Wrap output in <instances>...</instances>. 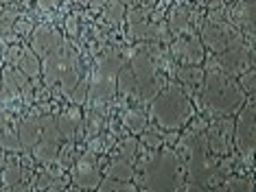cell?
I'll return each instance as SVG.
<instances>
[{
    "label": "cell",
    "instance_id": "11",
    "mask_svg": "<svg viewBox=\"0 0 256 192\" xmlns=\"http://www.w3.org/2000/svg\"><path fill=\"white\" fill-rule=\"evenodd\" d=\"M232 127H234V122H232L230 118H217L212 122L210 129H208L206 142H208V149H210L214 155H224V157L230 155V149H232Z\"/></svg>",
    "mask_w": 256,
    "mask_h": 192
},
{
    "label": "cell",
    "instance_id": "32",
    "mask_svg": "<svg viewBox=\"0 0 256 192\" xmlns=\"http://www.w3.org/2000/svg\"><path fill=\"white\" fill-rule=\"evenodd\" d=\"M20 52H22V46H20V44H14V46H11V48L7 50V55H4V61L18 63V59H20Z\"/></svg>",
    "mask_w": 256,
    "mask_h": 192
},
{
    "label": "cell",
    "instance_id": "30",
    "mask_svg": "<svg viewBox=\"0 0 256 192\" xmlns=\"http://www.w3.org/2000/svg\"><path fill=\"white\" fill-rule=\"evenodd\" d=\"M228 192H252V179H228L226 182Z\"/></svg>",
    "mask_w": 256,
    "mask_h": 192
},
{
    "label": "cell",
    "instance_id": "13",
    "mask_svg": "<svg viewBox=\"0 0 256 192\" xmlns=\"http://www.w3.org/2000/svg\"><path fill=\"white\" fill-rule=\"evenodd\" d=\"M0 151H4V153H16V155L24 153L22 144H20V138H18V127L11 120L9 112L0 114Z\"/></svg>",
    "mask_w": 256,
    "mask_h": 192
},
{
    "label": "cell",
    "instance_id": "10",
    "mask_svg": "<svg viewBox=\"0 0 256 192\" xmlns=\"http://www.w3.org/2000/svg\"><path fill=\"white\" fill-rule=\"evenodd\" d=\"M171 50L182 66H200L204 61V44H202L200 35H195V33L180 35L176 39V44L171 46Z\"/></svg>",
    "mask_w": 256,
    "mask_h": 192
},
{
    "label": "cell",
    "instance_id": "36",
    "mask_svg": "<svg viewBox=\"0 0 256 192\" xmlns=\"http://www.w3.org/2000/svg\"><path fill=\"white\" fill-rule=\"evenodd\" d=\"M123 7H132V9H136L138 4H140V0H118Z\"/></svg>",
    "mask_w": 256,
    "mask_h": 192
},
{
    "label": "cell",
    "instance_id": "41",
    "mask_svg": "<svg viewBox=\"0 0 256 192\" xmlns=\"http://www.w3.org/2000/svg\"><path fill=\"white\" fill-rule=\"evenodd\" d=\"M4 2H14V0H0V4H4ZM26 2H28V0H26Z\"/></svg>",
    "mask_w": 256,
    "mask_h": 192
},
{
    "label": "cell",
    "instance_id": "24",
    "mask_svg": "<svg viewBox=\"0 0 256 192\" xmlns=\"http://www.w3.org/2000/svg\"><path fill=\"white\" fill-rule=\"evenodd\" d=\"M140 140H142V144H140L142 149L158 151V149L164 147V131L156 125H147V129L140 133Z\"/></svg>",
    "mask_w": 256,
    "mask_h": 192
},
{
    "label": "cell",
    "instance_id": "18",
    "mask_svg": "<svg viewBox=\"0 0 256 192\" xmlns=\"http://www.w3.org/2000/svg\"><path fill=\"white\" fill-rule=\"evenodd\" d=\"M22 162L16 153H9L2 160V166H0V188H11V186L22 182Z\"/></svg>",
    "mask_w": 256,
    "mask_h": 192
},
{
    "label": "cell",
    "instance_id": "27",
    "mask_svg": "<svg viewBox=\"0 0 256 192\" xmlns=\"http://www.w3.org/2000/svg\"><path fill=\"white\" fill-rule=\"evenodd\" d=\"M118 155L125 157V160H130L132 164L138 160V155H140V144L136 142V138H125L123 142L118 144Z\"/></svg>",
    "mask_w": 256,
    "mask_h": 192
},
{
    "label": "cell",
    "instance_id": "7",
    "mask_svg": "<svg viewBox=\"0 0 256 192\" xmlns=\"http://www.w3.org/2000/svg\"><path fill=\"white\" fill-rule=\"evenodd\" d=\"M60 144H62V136H60V131H57L55 118L50 114H44L42 116V136H40L36 147H33V157H36L42 166L55 164L57 155H60Z\"/></svg>",
    "mask_w": 256,
    "mask_h": 192
},
{
    "label": "cell",
    "instance_id": "28",
    "mask_svg": "<svg viewBox=\"0 0 256 192\" xmlns=\"http://www.w3.org/2000/svg\"><path fill=\"white\" fill-rule=\"evenodd\" d=\"M70 101H72V105H79V107L88 101V79H84V77L79 79V83L74 85V90L70 92Z\"/></svg>",
    "mask_w": 256,
    "mask_h": 192
},
{
    "label": "cell",
    "instance_id": "16",
    "mask_svg": "<svg viewBox=\"0 0 256 192\" xmlns=\"http://www.w3.org/2000/svg\"><path fill=\"white\" fill-rule=\"evenodd\" d=\"M230 24L236 26L238 31L243 33V28H246V33L250 35V39H252L254 35V0H238L234 7L230 9Z\"/></svg>",
    "mask_w": 256,
    "mask_h": 192
},
{
    "label": "cell",
    "instance_id": "31",
    "mask_svg": "<svg viewBox=\"0 0 256 192\" xmlns=\"http://www.w3.org/2000/svg\"><path fill=\"white\" fill-rule=\"evenodd\" d=\"M64 26H66V33L70 35V37H77V35H79V20H77V15H66Z\"/></svg>",
    "mask_w": 256,
    "mask_h": 192
},
{
    "label": "cell",
    "instance_id": "12",
    "mask_svg": "<svg viewBox=\"0 0 256 192\" xmlns=\"http://www.w3.org/2000/svg\"><path fill=\"white\" fill-rule=\"evenodd\" d=\"M64 44L60 31H55L48 24H40L38 28H33L31 33V50L38 57H48L53 50H57Z\"/></svg>",
    "mask_w": 256,
    "mask_h": 192
},
{
    "label": "cell",
    "instance_id": "5",
    "mask_svg": "<svg viewBox=\"0 0 256 192\" xmlns=\"http://www.w3.org/2000/svg\"><path fill=\"white\" fill-rule=\"evenodd\" d=\"M232 144L241 155V162L252 168V157L256 149V133H254V98H248L246 105L236 112V120L232 127Z\"/></svg>",
    "mask_w": 256,
    "mask_h": 192
},
{
    "label": "cell",
    "instance_id": "8",
    "mask_svg": "<svg viewBox=\"0 0 256 192\" xmlns=\"http://www.w3.org/2000/svg\"><path fill=\"white\" fill-rule=\"evenodd\" d=\"M101 179H103V173H101V166H98V157L92 151H86L84 155H79L74 160V164L70 166V182L81 190H88V192L96 190Z\"/></svg>",
    "mask_w": 256,
    "mask_h": 192
},
{
    "label": "cell",
    "instance_id": "26",
    "mask_svg": "<svg viewBox=\"0 0 256 192\" xmlns=\"http://www.w3.org/2000/svg\"><path fill=\"white\" fill-rule=\"evenodd\" d=\"M96 192H138L136 184L130 182H116V179H108L103 177L101 184L96 186Z\"/></svg>",
    "mask_w": 256,
    "mask_h": 192
},
{
    "label": "cell",
    "instance_id": "34",
    "mask_svg": "<svg viewBox=\"0 0 256 192\" xmlns=\"http://www.w3.org/2000/svg\"><path fill=\"white\" fill-rule=\"evenodd\" d=\"M14 28L18 33H22V35H31L33 33V26L28 24V22H18V24H14Z\"/></svg>",
    "mask_w": 256,
    "mask_h": 192
},
{
    "label": "cell",
    "instance_id": "25",
    "mask_svg": "<svg viewBox=\"0 0 256 192\" xmlns=\"http://www.w3.org/2000/svg\"><path fill=\"white\" fill-rule=\"evenodd\" d=\"M125 13H127V7H123L118 0H110L106 7H103V11H101V17L108 22V24L118 26L120 22L125 20Z\"/></svg>",
    "mask_w": 256,
    "mask_h": 192
},
{
    "label": "cell",
    "instance_id": "14",
    "mask_svg": "<svg viewBox=\"0 0 256 192\" xmlns=\"http://www.w3.org/2000/svg\"><path fill=\"white\" fill-rule=\"evenodd\" d=\"M84 122V114H81V107L79 105H72V107L64 109V112L55 118V125H57V131H60L62 140H74L77 138V131Z\"/></svg>",
    "mask_w": 256,
    "mask_h": 192
},
{
    "label": "cell",
    "instance_id": "4",
    "mask_svg": "<svg viewBox=\"0 0 256 192\" xmlns=\"http://www.w3.org/2000/svg\"><path fill=\"white\" fill-rule=\"evenodd\" d=\"M42 77L48 87L60 85L62 92L70 94L74 90V85L79 83V79L84 77V74H81L79 55L68 44H62L60 48L53 50L42 61Z\"/></svg>",
    "mask_w": 256,
    "mask_h": 192
},
{
    "label": "cell",
    "instance_id": "17",
    "mask_svg": "<svg viewBox=\"0 0 256 192\" xmlns=\"http://www.w3.org/2000/svg\"><path fill=\"white\" fill-rule=\"evenodd\" d=\"M176 77H178L180 87L184 90V94L188 98H195L197 92H200L202 79H204V68H200V66H180Z\"/></svg>",
    "mask_w": 256,
    "mask_h": 192
},
{
    "label": "cell",
    "instance_id": "39",
    "mask_svg": "<svg viewBox=\"0 0 256 192\" xmlns=\"http://www.w3.org/2000/svg\"><path fill=\"white\" fill-rule=\"evenodd\" d=\"M74 2H77V4H84V7H88L92 0H74Z\"/></svg>",
    "mask_w": 256,
    "mask_h": 192
},
{
    "label": "cell",
    "instance_id": "38",
    "mask_svg": "<svg viewBox=\"0 0 256 192\" xmlns=\"http://www.w3.org/2000/svg\"><path fill=\"white\" fill-rule=\"evenodd\" d=\"M66 192H88V190H81V188H77V186H72V188H68Z\"/></svg>",
    "mask_w": 256,
    "mask_h": 192
},
{
    "label": "cell",
    "instance_id": "3",
    "mask_svg": "<svg viewBox=\"0 0 256 192\" xmlns=\"http://www.w3.org/2000/svg\"><path fill=\"white\" fill-rule=\"evenodd\" d=\"M149 116L162 131H180L193 120L195 107L180 83H168L149 103Z\"/></svg>",
    "mask_w": 256,
    "mask_h": 192
},
{
    "label": "cell",
    "instance_id": "20",
    "mask_svg": "<svg viewBox=\"0 0 256 192\" xmlns=\"http://www.w3.org/2000/svg\"><path fill=\"white\" fill-rule=\"evenodd\" d=\"M18 70L24 74L26 79H38L42 74V59L33 52L28 46H22V52H20V59H18Z\"/></svg>",
    "mask_w": 256,
    "mask_h": 192
},
{
    "label": "cell",
    "instance_id": "2",
    "mask_svg": "<svg viewBox=\"0 0 256 192\" xmlns=\"http://www.w3.org/2000/svg\"><path fill=\"white\" fill-rule=\"evenodd\" d=\"M138 182L144 192H180L184 186V164L171 147L151 151L138 162Z\"/></svg>",
    "mask_w": 256,
    "mask_h": 192
},
{
    "label": "cell",
    "instance_id": "22",
    "mask_svg": "<svg viewBox=\"0 0 256 192\" xmlns=\"http://www.w3.org/2000/svg\"><path fill=\"white\" fill-rule=\"evenodd\" d=\"M123 125L134 133V136H140V133L147 129V125H149V116L144 114L142 107H138L136 105V107H130L123 114Z\"/></svg>",
    "mask_w": 256,
    "mask_h": 192
},
{
    "label": "cell",
    "instance_id": "15",
    "mask_svg": "<svg viewBox=\"0 0 256 192\" xmlns=\"http://www.w3.org/2000/svg\"><path fill=\"white\" fill-rule=\"evenodd\" d=\"M42 116L44 114H28L20 120L18 125V138L22 144V151H28L38 144L40 136H42Z\"/></svg>",
    "mask_w": 256,
    "mask_h": 192
},
{
    "label": "cell",
    "instance_id": "37",
    "mask_svg": "<svg viewBox=\"0 0 256 192\" xmlns=\"http://www.w3.org/2000/svg\"><path fill=\"white\" fill-rule=\"evenodd\" d=\"M7 31H9V26H7V24H4V22H0V37H2V35H4V33H7Z\"/></svg>",
    "mask_w": 256,
    "mask_h": 192
},
{
    "label": "cell",
    "instance_id": "23",
    "mask_svg": "<svg viewBox=\"0 0 256 192\" xmlns=\"http://www.w3.org/2000/svg\"><path fill=\"white\" fill-rule=\"evenodd\" d=\"M116 77H118V81H116V92H118L120 96H127V98L138 96V83H136V79H134L130 66L120 68Z\"/></svg>",
    "mask_w": 256,
    "mask_h": 192
},
{
    "label": "cell",
    "instance_id": "29",
    "mask_svg": "<svg viewBox=\"0 0 256 192\" xmlns=\"http://www.w3.org/2000/svg\"><path fill=\"white\" fill-rule=\"evenodd\" d=\"M254 68H250V70H246L243 74H238V85H241V90L246 92V96L248 98H254Z\"/></svg>",
    "mask_w": 256,
    "mask_h": 192
},
{
    "label": "cell",
    "instance_id": "33",
    "mask_svg": "<svg viewBox=\"0 0 256 192\" xmlns=\"http://www.w3.org/2000/svg\"><path fill=\"white\" fill-rule=\"evenodd\" d=\"M180 192H208V190H206V186H202L197 182H184V186H182V190Z\"/></svg>",
    "mask_w": 256,
    "mask_h": 192
},
{
    "label": "cell",
    "instance_id": "40",
    "mask_svg": "<svg viewBox=\"0 0 256 192\" xmlns=\"http://www.w3.org/2000/svg\"><path fill=\"white\" fill-rule=\"evenodd\" d=\"M195 2H200V4H210V2H214V0H195Z\"/></svg>",
    "mask_w": 256,
    "mask_h": 192
},
{
    "label": "cell",
    "instance_id": "1",
    "mask_svg": "<svg viewBox=\"0 0 256 192\" xmlns=\"http://www.w3.org/2000/svg\"><path fill=\"white\" fill-rule=\"evenodd\" d=\"M195 98L200 109L210 116V118H230L248 101L246 92L241 90L236 77L221 72V70L210 66V63H208L206 72H204L200 92H197Z\"/></svg>",
    "mask_w": 256,
    "mask_h": 192
},
{
    "label": "cell",
    "instance_id": "19",
    "mask_svg": "<svg viewBox=\"0 0 256 192\" xmlns=\"http://www.w3.org/2000/svg\"><path fill=\"white\" fill-rule=\"evenodd\" d=\"M103 175H106L108 179H116V182H132V179H136L134 164L120 155H114L112 160H110V164L106 166V173Z\"/></svg>",
    "mask_w": 256,
    "mask_h": 192
},
{
    "label": "cell",
    "instance_id": "9",
    "mask_svg": "<svg viewBox=\"0 0 256 192\" xmlns=\"http://www.w3.org/2000/svg\"><path fill=\"white\" fill-rule=\"evenodd\" d=\"M210 66H214L221 72L230 74V77H238L246 70L254 68V57H252V46H241V48L234 50H226L219 52V55H212L208 59Z\"/></svg>",
    "mask_w": 256,
    "mask_h": 192
},
{
    "label": "cell",
    "instance_id": "21",
    "mask_svg": "<svg viewBox=\"0 0 256 192\" xmlns=\"http://www.w3.org/2000/svg\"><path fill=\"white\" fill-rule=\"evenodd\" d=\"M190 22H193V13H190V9L182 7V4L173 7L171 13H168V28L178 35H188L190 26H193Z\"/></svg>",
    "mask_w": 256,
    "mask_h": 192
},
{
    "label": "cell",
    "instance_id": "35",
    "mask_svg": "<svg viewBox=\"0 0 256 192\" xmlns=\"http://www.w3.org/2000/svg\"><path fill=\"white\" fill-rule=\"evenodd\" d=\"M26 184H24V179H22L20 184H16V186H11V188H4L2 192H26Z\"/></svg>",
    "mask_w": 256,
    "mask_h": 192
},
{
    "label": "cell",
    "instance_id": "6",
    "mask_svg": "<svg viewBox=\"0 0 256 192\" xmlns=\"http://www.w3.org/2000/svg\"><path fill=\"white\" fill-rule=\"evenodd\" d=\"M200 39L208 50H212V55H219V52L234 50V48L246 46L243 33L226 20H208L206 24L202 26Z\"/></svg>",
    "mask_w": 256,
    "mask_h": 192
}]
</instances>
